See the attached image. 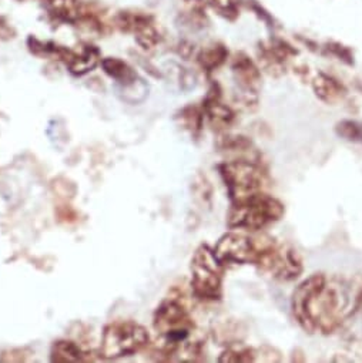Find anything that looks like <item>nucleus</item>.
<instances>
[{
	"label": "nucleus",
	"mask_w": 362,
	"mask_h": 363,
	"mask_svg": "<svg viewBox=\"0 0 362 363\" xmlns=\"http://www.w3.org/2000/svg\"><path fill=\"white\" fill-rule=\"evenodd\" d=\"M102 66H103V70L106 72V74H109L111 79H114L120 84V87L127 86L138 79L137 74L134 73V70L126 62H123L120 59H113V57L104 59L102 62Z\"/></svg>",
	"instance_id": "obj_9"
},
{
	"label": "nucleus",
	"mask_w": 362,
	"mask_h": 363,
	"mask_svg": "<svg viewBox=\"0 0 362 363\" xmlns=\"http://www.w3.org/2000/svg\"><path fill=\"white\" fill-rule=\"evenodd\" d=\"M264 247L258 250L253 240L241 235H226L219 242L214 254L220 264H244L247 261H257Z\"/></svg>",
	"instance_id": "obj_7"
},
{
	"label": "nucleus",
	"mask_w": 362,
	"mask_h": 363,
	"mask_svg": "<svg viewBox=\"0 0 362 363\" xmlns=\"http://www.w3.org/2000/svg\"><path fill=\"white\" fill-rule=\"evenodd\" d=\"M148 332L136 322L120 320L110 323L103 333L102 353L109 359L131 356L148 343Z\"/></svg>",
	"instance_id": "obj_2"
},
{
	"label": "nucleus",
	"mask_w": 362,
	"mask_h": 363,
	"mask_svg": "<svg viewBox=\"0 0 362 363\" xmlns=\"http://www.w3.org/2000/svg\"><path fill=\"white\" fill-rule=\"evenodd\" d=\"M349 306L348 292L339 285H327L322 277L304 282L294 294V311L307 329L332 330Z\"/></svg>",
	"instance_id": "obj_1"
},
{
	"label": "nucleus",
	"mask_w": 362,
	"mask_h": 363,
	"mask_svg": "<svg viewBox=\"0 0 362 363\" xmlns=\"http://www.w3.org/2000/svg\"><path fill=\"white\" fill-rule=\"evenodd\" d=\"M338 133L346 140L356 141L362 144V123L355 121H344L338 127Z\"/></svg>",
	"instance_id": "obj_12"
},
{
	"label": "nucleus",
	"mask_w": 362,
	"mask_h": 363,
	"mask_svg": "<svg viewBox=\"0 0 362 363\" xmlns=\"http://www.w3.org/2000/svg\"><path fill=\"white\" fill-rule=\"evenodd\" d=\"M223 175L229 186L230 194L236 201L256 196L261 187V172L254 165L247 162L224 165Z\"/></svg>",
	"instance_id": "obj_6"
},
{
	"label": "nucleus",
	"mask_w": 362,
	"mask_h": 363,
	"mask_svg": "<svg viewBox=\"0 0 362 363\" xmlns=\"http://www.w3.org/2000/svg\"><path fill=\"white\" fill-rule=\"evenodd\" d=\"M50 12L57 18L73 22L82 16L79 0H46Z\"/></svg>",
	"instance_id": "obj_11"
},
{
	"label": "nucleus",
	"mask_w": 362,
	"mask_h": 363,
	"mask_svg": "<svg viewBox=\"0 0 362 363\" xmlns=\"http://www.w3.org/2000/svg\"><path fill=\"white\" fill-rule=\"evenodd\" d=\"M223 57H224V52H221V49H212V50L204 52L200 56V62L203 66L213 69L223 62Z\"/></svg>",
	"instance_id": "obj_13"
},
{
	"label": "nucleus",
	"mask_w": 362,
	"mask_h": 363,
	"mask_svg": "<svg viewBox=\"0 0 362 363\" xmlns=\"http://www.w3.org/2000/svg\"><path fill=\"white\" fill-rule=\"evenodd\" d=\"M86 353L80 349L79 345L70 340H59L52 347V362L57 363H73L84 360Z\"/></svg>",
	"instance_id": "obj_10"
},
{
	"label": "nucleus",
	"mask_w": 362,
	"mask_h": 363,
	"mask_svg": "<svg viewBox=\"0 0 362 363\" xmlns=\"http://www.w3.org/2000/svg\"><path fill=\"white\" fill-rule=\"evenodd\" d=\"M192 285L197 296L203 299H216L220 296V261L213 251H210L207 247H202L200 250H197L192 262Z\"/></svg>",
	"instance_id": "obj_4"
},
{
	"label": "nucleus",
	"mask_w": 362,
	"mask_h": 363,
	"mask_svg": "<svg viewBox=\"0 0 362 363\" xmlns=\"http://www.w3.org/2000/svg\"><path fill=\"white\" fill-rule=\"evenodd\" d=\"M281 214L283 207L280 203L270 197L256 194L250 199L237 201L230 217V224L233 227L258 230L265 224L278 220Z\"/></svg>",
	"instance_id": "obj_3"
},
{
	"label": "nucleus",
	"mask_w": 362,
	"mask_h": 363,
	"mask_svg": "<svg viewBox=\"0 0 362 363\" xmlns=\"http://www.w3.org/2000/svg\"><path fill=\"white\" fill-rule=\"evenodd\" d=\"M154 328L160 332L165 342L171 346L186 340L190 335L193 323L186 313L185 308L180 306L177 302H164L155 312Z\"/></svg>",
	"instance_id": "obj_5"
},
{
	"label": "nucleus",
	"mask_w": 362,
	"mask_h": 363,
	"mask_svg": "<svg viewBox=\"0 0 362 363\" xmlns=\"http://www.w3.org/2000/svg\"><path fill=\"white\" fill-rule=\"evenodd\" d=\"M100 62V52L94 46H84L79 53L70 52L66 62L75 76H83L92 72Z\"/></svg>",
	"instance_id": "obj_8"
},
{
	"label": "nucleus",
	"mask_w": 362,
	"mask_h": 363,
	"mask_svg": "<svg viewBox=\"0 0 362 363\" xmlns=\"http://www.w3.org/2000/svg\"><path fill=\"white\" fill-rule=\"evenodd\" d=\"M213 2L223 12H231L237 5V0H213Z\"/></svg>",
	"instance_id": "obj_14"
}]
</instances>
